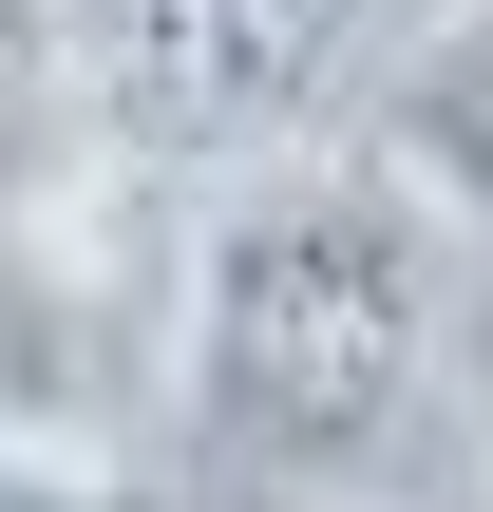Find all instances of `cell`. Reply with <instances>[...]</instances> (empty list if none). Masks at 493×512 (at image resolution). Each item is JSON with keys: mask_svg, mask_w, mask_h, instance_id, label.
Listing matches in <instances>:
<instances>
[{"mask_svg": "<svg viewBox=\"0 0 493 512\" xmlns=\"http://www.w3.org/2000/svg\"><path fill=\"white\" fill-rule=\"evenodd\" d=\"M437 342H456V228L380 152H247L171 304L190 475H361L418 418Z\"/></svg>", "mask_w": 493, "mask_h": 512, "instance_id": "6da1fadb", "label": "cell"}, {"mask_svg": "<svg viewBox=\"0 0 493 512\" xmlns=\"http://www.w3.org/2000/svg\"><path fill=\"white\" fill-rule=\"evenodd\" d=\"M380 0H38L76 133L152 152V171H247L304 133V95L361 57Z\"/></svg>", "mask_w": 493, "mask_h": 512, "instance_id": "7a4b0ae2", "label": "cell"}, {"mask_svg": "<svg viewBox=\"0 0 493 512\" xmlns=\"http://www.w3.org/2000/svg\"><path fill=\"white\" fill-rule=\"evenodd\" d=\"M171 304H190V247H171V171L76 133L57 171L0 190V399L76 418L133 380V342L171 361Z\"/></svg>", "mask_w": 493, "mask_h": 512, "instance_id": "3957f363", "label": "cell"}, {"mask_svg": "<svg viewBox=\"0 0 493 512\" xmlns=\"http://www.w3.org/2000/svg\"><path fill=\"white\" fill-rule=\"evenodd\" d=\"M361 152H380V171H399L437 228H475V247H493V0H437V19L380 57Z\"/></svg>", "mask_w": 493, "mask_h": 512, "instance_id": "277c9868", "label": "cell"}, {"mask_svg": "<svg viewBox=\"0 0 493 512\" xmlns=\"http://www.w3.org/2000/svg\"><path fill=\"white\" fill-rule=\"evenodd\" d=\"M0 494H114V437H57L38 399H0Z\"/></svg>", "mask_w": 493, "mask_h": 512, "instance_id": "5b68a950", "label": "cell"}, {"mask_svg": "<svg viewBox=\"0 0 493 512\" xmlns=\"http://www.w3.org/2000/svg\"><path fill=\"white\" fill-rule=\"evenodd\" d=\"M437 361H456V399H475V475H493V304H456V342H437Z\"/></svg>", "mask_w": 493, "mask_h": 512, "instance_id": "8992f818", "label": "cell"}]
</instances>
